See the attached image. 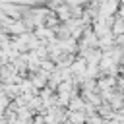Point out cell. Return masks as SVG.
<instances>
[{"label": "cell", "instance_id": "obj_1", "mask_svg": "<svg viewBox=\"0 0 124 124\" xmlns=\"http://www.w3.org/2000/svg\"><path fill=\"white\" fill-rule=\"evenodd\" d=\"M112 35H116V37L124 35V19L122 17H116V21L112 25Z\"/></svg>", "mask_w": 124, "mask_h": 124}, {"label": "cell", "instance_id": "obj_2", "mask_svg": "<svg viewBox=\"0 0 124 124\" xmlns=\"http://www.w3.org/2000/svg\"><path fill=\"white\" fill-rule=\"evenodd\" d=\"M103 122H105V120H103L101 116H95V118H93V116H87V124H103Z\"/></svg>", "mask_w": 124, "mask_h": 124}]
</instances>
